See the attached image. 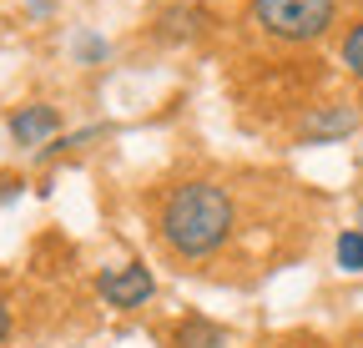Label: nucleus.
Here are the masks:
<instances>
[{"mask_svg":"<svg viewBox=\"0 0 363 348\" xmlns=\"http://www.w3.org/2000/svg\"><path fill=\"white\" fill-rule=\"evenodd\" d=\"M212 26H217V16H212L207 0H177V6H167L152 21V35L167 40V46H192V40L212 35Z\"/></svg>","mask_w":363,"mask_h":348,"instance_id":"6","label":"nucleus"},{"mask_svg":"<svg viewBox=\"0 0 363 348\" xmlns=\"http://www.w3.org/2000/svg\"><path fill=\"white\" fill-rule=\"evenodd\" d=\"M272 348H323L318 338H283V343H272Z\"/></svg>","mask_w":363,"mask_h":348,"instance_id":"15","label":"nucleus"},{"mask_svg":"<svg viewBox=\"0 0 363 348\" xmlns=\"http://www.w3.org/2000/svg\"><path fill=\"white\" fill-rule=\"evenodd\" d=\"M167 343L172 348H233V333H227L217 318H207V313H182L172 323Z\"/></svg>","mask_w":363,"mask_h":348,"instance_id":"7","label":"nucleus"},{"mask_svg":"<svg viewBox=\"0 0 363 348\" xmlns=\"http://www.w3.org/2000/svg\"><path fill=\"white\" fill-rule=\"evenodd\" d=\"M11 333H16V308H11V298L0 293V348L11 343Z\"/></svg>","mask_w":363,"mask_h":348,"instance_id":"12","label":"nucleus"},{"mask_svg":"<svg viewBox=\"0 0 363 348\" xmlns=\"http://www.w3.org/2000/svg\"><path fill=\"white\" fill-rule=\"evenodd\" d=\"M157 242L172 263L182 268H202L212 257L227 252L238 232V197L227 192L212 177H187V182H172L157 202Z\"/></svg>","mask_w":363,"mask_h":348,"instance_id":"1","label":"nucleus"},{"mask_svg":"<svg viewBox=\"0 0 363 348\" xmlns=\"http://www.w3.org/2000/svg\"><path fill=\"white\" fill-rule=\"evenodd\" d=\"M96 298L111 313H142L157 298V273L142 263V257H126V263H111L96 273Z\"/></svg>","mask_w":363,"mask_h":348,"instance_id":"3","label":"nucleus"},{"mask_svg":"<svg viewBox=\"0 0 363 348\" xmlns=\"http://www.w3.org/2000/svg\"><path fill=\"white\" fill-rule=\"evenodd\" d=\"M353 228L363 232V197H358V207H353Z\"/></svg>","mask_w":363,"mask_h":348,"instance_id":"16","label":"nucleus"},{"mask_svg":"<svg viewBox=\"0 0 363 348\" xmlns=\"http://www.w3.org/2000/svg\"><path fill=\"white\" fill-rule=\"evenodd\" d=\"M338 0H247V26L272 46H318L338 26Z\"/></svg>","mask_w":363,"mask_h":348,"instance_id":"2","label":"nucleus"},{"mask_svg":"<svg viewBox=\"0 0 363 348\" xmlns=\"http://www.w3.org/2000/svg\"><path fill=\"white\" fill-rule=\"evenodd\" d=\"M358 126H363V116H358L353 101H318V106H308L298 116L293 142L298 147H338V142H348L358 132Z\"/></svg>","mask_w":363,"mask_h":348,"instance_id":"4","label":"nucleus"},{"mask_svg":"<svg viewBox=\"0 0 363 348\" xmlns=\"http://www.w3.org/2000/svg\"><path fill=\"white\" fill-rule=\"evenodd\" d=\"M333 268L348 273V278L363 273V232L358 228H338V237H333Z\"/></svg>","mask_w":363,"mask_h":348,"instance_id":"10","label":"nucleus"},{"mask_svg":"<svg viewBox=\"0 0 363 348\" xmlns=\"http://www.w3.org/2000/svg\"><path fill=\"white\" fill-rule=\"evenodd\" d=\"M56 6H51V0H26V16H35V21H45V16H51Z\"/></svg>","mask_w":363,"mask_h":348,"instance_id":"14","label":"nucleus"},{"mask_svg":"<svg viewBox=\"0 0 363 348\" xmlns=\"http://www.w3.org/2000/svg\"><path fill=\"white\" fill-rule=\"evenodd\" d=\"M21 192H26V177H16V172H11V177H0V207H11Z\"/></svg>","mask_w":363,"mask_h":348,"instance_id":"13","label":"nucleus"},{"mask_svg":"<svg viewBox=\"0 0 363 348\" xmlns=\"http://www.w3.org/2000/svg\"><path fill=\"white\" fill-rule=\"evenodd\" d=\"M6 137H11V147H21L30 157L45 152L61 137V106H51V101H21L6 116Z\"/></svg>","mask_w":363,"mask_h":348,"instance_id":"5","label":"nucleus"},{"mask_svg":"<svg viewBox=\"0 0 363 348\" xmlns=\"http://www.w3.org/2000/svg\"><path fill=\"white\" fill-rule=\"evenodd\" d=\"M338 66H343V76H353L363 86V16H353L338 30Z\"/></svg>","mask_w":363,"mask_h":348,"instance_id":"9","label":"nucleus"},{"mask_svg":"<svg viewBox=\"0 0 363 348\" xmlns=\"http://www.w3.org/2000/svg\"><path fill=\"white\" fill-rule=\"evenodd\" d=\"M116 126L111 121H91V126H81V132H61L45 152H35V162H56V157H71V152H86L91 142H101V137H111Z\"/></svg>","mask_w":363,"mask_h":348,"instance_id":"8","label":"nucleus"},{"mask_svg":"<svg viewBox=\"0 0 363 348\" xmlns=\"http://www.w3.org/2000/svg\"><path fill=\"white\" fill-rule=\"evenodd\" d=\"M71 61L76 66H106L111 61V40L101 30H76L71 35Z\"/></svg>","mask_w":363,"mask_h":348,"instance_id":"11","label":"nucleus"}]
</instances>
